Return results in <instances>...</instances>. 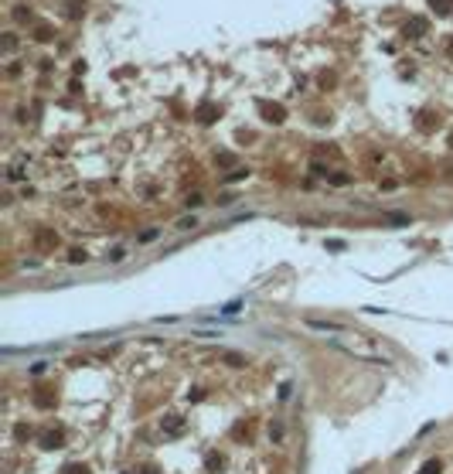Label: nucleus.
I'll use <instances>...</instances> for the list:
<instances>
[{
	"mask_svg": "<svg viewBox=\"0 0 453 474\" xmlns=\"http://www.w3.org/2000/svg\"><path fill=\"white\" fill-rule=\"evenodd\" d=\"M259 113L266 123H283L286 120V109L280 106V102H259Z\"/></svg>",
	"mask_w": 453,
	"mask_h": 474,
	"instance_id": "obj_1",
	"label": "nucleus"
},
{
	"mask_svg": "<svg viewBox=\"0 0 453 474\" xmlns=\"http://www.w3.org/2000/svg\"><path fill=\"white\" fill-rule=\"evenodd\" d=\"M218 116H222V109H218L215 102H201V106L194 109V120H198V123H215Z\"/></svg>",
	"mask_w": 453,
	"mask_h": 474,
	"instance_id": "obj_2",
	"label": "nucleus"
},
{
	"mask_svg": "<svg viewBox=\"0 0 453 474\" xmlns=\"http://www.w3.org/2000/svg\"><path fill=\"white\" fill-rule=\"evenodd\" d=\"M426 31H430V21H426V17H412V21L406 24V38H422Z\"/></svg>",
	"mask_w": 453,
	"mask_h": 474,
	"instance_id": "obj_3",
	"label": "nucleus"
},
{
	"mask_svg": "<svg viewBox=\"0 0 453 474\" xmlns=\"http://www.w3.org/2000/svg\"><path fill=\"white\" fill-rule=\"evenodd\" d=\"M62 440H65V437H62V430H48L45 437H41V447L51 451V447H62Z\"/></svg>",
	"mask_w": 453,
	"mask_h": 474,
	"instance_id": "obj_4",
	"label": "nucleus"
},
{
	"mask_svg": "<svg viewBox=\"0 0 453 474\" xmlns=\"http://www.w3.org/2000/svg\"><path fill=\"white\" fill-rule=\"evenodd\" d=\"M307 324H310V327H317V331H341V324H334V321H317V317H310Z\"/></svg>",
	"mask_w": 453,
	"mask_h": 474,
	"instance_id": "obj_5",
	"label": "nucleus"
},
{
	"mask_svg": "<svg viewBox=\"0 0 453 474\" xmlns=\"http://www.w3.org/2000/svg\"><path fill=\"white\" fill-rule=\"evenodd\" d=\"M68 17H85V0H68Z\"/></svg>",
	"mask_w": 453,
	"mask_h": 474,
	"instance_id": "obj_6",
	"label": "nucleus"
},
{
	"mask_svg": "<svg viewBox=\"0 0 453 474\" xmlns=\"http://www.w3.org/2000/svg\"><path fill=\"white\" fill-rule=\"evenodd\" d=\"M34 38H38V41H51V38H55V27H48V24H38V27H34Z\"/></svg>",
	"mask_w": 453,
	"mask_h": 474,
	"instance_id": "obj_7",
	"label": "nucleus"
},
{
	"mask_svg": "<svg viewBox=\"0 0 453 474\" xmlns=\"http://www.w3.org/2000/svg\"><path fill=\"white\" fill-rule=\"evenodd\" d=\"M430 7L436 14H450L453 11V0H430Z\"/></svg>",
	"mask_w": 453,
	"mask_h": 474,
	"instance_id": "obj_8",
	"label": "nucleus"
},
{
	"mask_svg": "<svg viewBox=\"0 0 453 474\" xmlns=\"http://www.w3.org/2000/svg\"><path fill=\"white\" fill-rule=\"evenodd\" d=\"M14 17H17V21H34L31 7H17V11H14Z\"/></svg>",
	"mask_w": 453,
	"mask_h": 474,
	"instance_id": "obj_9",
	"label": "nucleus"
},
{
	"mask_svg": "<svg viewBox=\"0 0 453 474\" xmlns=\"http://www.w3.org/2000/svg\"><path fill=\"white\" fill-rule=\"evenodd\" d=\"M184 205H188V208H198V205H204V198L194 191V194H188V198H184Z\"/></svg>",
	"mask_w": 453,
	"mask_h": 474,
	"instance_id": "obj_10",
	"label": "nucleus"
},
{
	"mask_svg": "<svg viewBox=\"0 0 453 474\" xmlns=\"http://www.w3.org/2000/svg\"><path fill=\"white\" fill-rule=\"evenodd\" d=\"M123 256H126V249H123V246H116L113 253H109V256H106V260H109V263H119V260H123Z\"/></svg>",
	"mask_w": 453,
	"mask_h": 474,
	"instance_id": "obj_11",
	"label": "nucleus"
},
{
	"mask_svg": "<svg viewBox=\"0 0 453 474\" xmlns=\"http://www.w3.org/2000/svg\"><path fill=\"white\" fill-rule=\"evenodd\" d=\"M242 178H249V168H238V171L228 174V181H242Z\"/></svg>",
	"mask_w": 453,
	"mask_h": 474,
	"instance_id": "obj_12",
	"label": "nucleus"
},
{
	"mask_svg": "<svg viewBox=\"0 0 453 474\" xmlns=\"http://www.w3.org/2000/svg\"><path fill=\"white\" fill-rule=\"evenodd\" d=\"M72 263H85V249H72V256H68Z\"/></svg>",
	"mask_w": 453,
	"mask_h": 474,
	"instance_id": "obj_13",
	"label": "nucleus"
},
{
	"mask_svg": "<svg viewBox=\"0 0 453 474\" xmlns=\"http://www.w3.org/2000/svg\"><path fill=\"white\" fill-rule=\"evenodd\" d=\"M218 164H222V168H232V164H235V157H232V154H222V157H218Z\"/></svg>",
	"mask_w": 453,
	"mask_h": 474,
	"instance_id": "obj_14",
	"label": "nucleus"
},
{
	"mask_svg": "<svg viewBox=\"0 0 453 474\" xmlns=\"http://www.w3.org/2000/svg\"><path fill=\"white\" fill-rule=\"evenodd\" d=\"M154 239H157V229H147V232L140 236V242H154Z\"/></svg>",
	"mask_w": 453,
	"mask_h": 474,
	"instance_id": "obj_15",
	"label": "nucleus"
},
{
	"mask_svg": "<svg viewBox=\"0 0 453 474\" xmlns=\"http://www.w3.org/2000/svg\"><path fill=\"white\" fill-rule=\"evenodd\" d=\"M4 51H14V34H4Z\"/></svg>",
	"mask_w": 453,
	"mask_h": 474,
	"instance_id": "obj_16",
	"label": "nucleus"
},
{
	"mask_svg": "<svg viewBox=\"0 0 453 474\" xmlns=\"http://www.w3.org/2000/svg\"><path fill=\"white\" fill-rule=\"evenodd\" d=\"M194 226H198L194 218H181V222H177V229H194Z\"/></svg>",
	"mask_w": 453,
	"mask_h": 474,
	"instance_id": "obj_17",
	"label": "nucleus"
},
{
	"mask_svg": "<svg viewBox=\"0 0 453 474\" xmlns=\"http://www.w3.org/2000/svg\"><path fill=\"white\" fill-rule=\"evenodd\" d=\"M446 55H450V58H453V41H450V45H446Z\"/></svg>",
	"mask_w": 453,
	"mask_h": 474,
	"instance_id": "obj_18",
	"label": "nucleus"
}]
</instances>
